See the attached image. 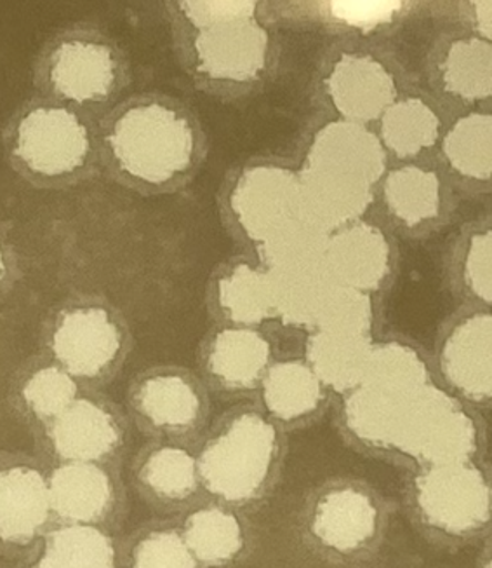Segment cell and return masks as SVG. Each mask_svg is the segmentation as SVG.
<instances>
[{
    "mask_svg": "<svg viewBox=\"0 0 492 568\" xmlns=\"http://www.w3.org/2000/svg\"><path fill=\"white\" fill-rule=\"evenodd\" d=\"M372 201L368 183L324 168H299V215L326 234L359 222Z\"/></svg>",
    "mask_w": 492,
    "mask_h": 568,
    "instance_id": "obj_16",
    "label": "cell"
},
{
    "mask_svg": "<svg viewBox=\"0 0 492 568\" xmlns=\"http://www.w3.org/2000/svg\"><path fill=\"white\" fill-rule=\"evenodd\" d=\"M475 14L482 36L492 41V2H476Z\"/></svg>",
    "mask_w": 492,
    "mask_h": 568,
    "instance_id": "obj_38",
    "label": "cell"
},
{
    "mask_svg": "<svg viewBox=\"0 0 492 568\" xmlns=\"http://www.w3.org/2000/svg\"><path fill=\"white\" fill-rule=\"evenodd\" d=\"M332 17L356 27H376L396 14L400 2H332Z\"/></svg>",
    "mask_w": 492,
    "mask_h": 568,
    "instance_id": "obj_37",
    "label": "cell"
},
{
    "mask_svg": "<svg viewBox=\"0 0 492 568\" xmlns=\"http://www.w3.org/2000/svg\"><path fill=\"white\" fill-rule=\"evenodd\" d=\"M449 163L463 175L485 180L492 175V115L473 114L458 121L445 136Z\"/></svg>",
    "mask_w": 492,
    "mask_h": 568,
    "instance_id": "obj_33",
    "label": "cell"
},
{
    "mask_svg": "<svg viewBox=\"0 0 492 568\" xmlns=\"http://www.w3.org/2000/svg\"><path fill=\"white\" fill-rule=\"evenodd\" d=\"M54 516L49 473L30 457L6 455L0 469V536L29 545Z\"/></svg>",
    "mask_w": 492,
    "mask_h": 568,
    "instance_id": "obj_14",
    "label": "cell"
},
{
    "mask_svg": "<svg viewBox=\"0 0 492 568\" xmlns=\"http://www.w3.org/2000/svg\"><path fill=\"white\" fill-rule=\"evenodd\" d=\"M267 2L167 0L174 57L195 90L223 103L267 90L279 69L280 44Z\"/></svg>",
    "mask_w": 492,
    "mask_h": 568,
    "instance_id": "obj_1",
    "label": "cell"
},
{
    "mask_svg": "<svg viewBox=\"0 0 492 568\" xmlns=\"http://www.w3.org/2000/svg\"><path fill=\"white\" fill-rule=\"evenodd\" d=\"M284 435L256 402L237 403L223 412L195 448L207 496L228 508L265 499L283 471Z\"/></svg>",
    "mask_w": 492,
    "mask_h": 568,
    "instance_id": "obj_5",
    "label": "cell"
},
{
    "mask_svg": "<svg viewBox=\"0 0 492 568\" xmlns=\"http://www.w3.org/2000/svg\"><path fill=\"white\" fill-rule=\"evenodd\" d=\"M188 366L164 363L140 369L125 390V412L148 442L195 448L213 424V398Z\"/></svg>",
    "mask_w": 492,
    "mask_h": 568,
    "instance_id": "obj_8",
    "label": "cell"
},
{
    "mask_svg": "<svg viewBox=\"0 0 492 568\" xmlns=\"http://www.w3.org/2000/svg\"><path fill=\"white\" fill-rule=\"evenodd\" d=\"M277 314L284 326L314 332L315 317L332 283L322 264L270 271Z\"/></svg>",
    "mask_w": 492,
    "mask_h": 568,
    "instance_id": "obj_27",
    "label": "cell"
},
{
    "mask_svg": "<svg viewBox=\"0 0 492 568\" xmlns=\"http://www.w3.org/2000/svg\"><path fill=\"white\" fill-rule=\"evenodd\" d=\"M372 344L362 333L311 332L305 345V362L327 389L351 393L362 386Z\"/></svg>",
    "mask_w": 492,
    "mask_h": 568,
    "instance_id": "obj_24",
    "label": "cell"
},
{
    "mask_svg": "<svg viewBox=\"0 0 492 568\" xmlns=\"http://www.w3.org/2000/svg\"><path fill=\"white\" fill-rule=\"evenodd\" d=\"M219 224L244 252L255 253L299 215V170L275 155L232 164L216 194Z\"/></svg>",
    "mask_w": 492,
    "mask_h": 568,
    "instance_id": "obj_7",
    "label": "cell"
},
{
    "mask_svg": "<svg viewBox=\"0 0 492 568\" xmlns=\"http://www.w3.org/2000/svg\"><path fill=\"white\" fill-rule=\"evenodd\" d=\"M372 326V304L369 293L331 284L315 317L314 332L362 333Z\"/></svg>",
    "mask_w": 492,
    "mask_h": 568,
    "instance_id": "obj_34",
    "label": "cell"
},
{
    "mask_svg": "<svg viewBox=\"0 0 492 568\" xmlns=\"http://www.w3.org/2000/svg\"><path fill=\"white\" fill-rule=\"evenodd\" d=\"M324 268L332 283L371 293L390 271V244L381 229L359 220L332 232L324 255Z\"/></svg>",
    "mask_w": 492,
    "mask_h": 568,
    "instance_id": "obj_17",
    "label": "cell"
},
{
    "mask_svg": "<svg viewBox=\"0 0 492 568\" xmlns=\"http://www.w3.org/2000/svg\"><path fill=\"white\" fill-rule=\"evenodd\" d=\"M131 568H201V565L182 532L158 528L137 540L131 552Z\"/></svg>",
    "mask_w": 492,
    "mask_h": 568,
    "instance_id": "obj_35",
    "label": "cell"
},
{
    "mask_svg": "<svg viewBox=\"0 0 492 568\" xmlns=\"http://www.w3.org/2000/svg\"><path fill=\"white\" fill-rule=\"evenodd\" d=\"M133 481L150 504L183 508L204 491L192 448L148 442L133 459Z\"/></svg>",
    "mask_w": 492,
    "mask_h": 568,
    "instance_id": "obj_18",
    "label": "cell"
},
{
    "mask_svg": "<svg viewBox=\"0 0 492 568\" xmlns=\"http://www.w3.org/2000/svg\"><path fill=\"white\" fill-rule=\"evenodd\" d=\"M331 234L298 219L263 243L255 255L270 271L322 264Z\"/></svg>",
    "mask_w": 492,
    "mask_h": 568,
    "instance_id": "obj_31",
    "label": "cell"
},
{
    "mask_svg": "<svg viewBox=\"0 0 492 568\" xmlns=\"http://www.w3.org/2000/svg\"><path fill=\"white\" fill-rule=\"evenodd\" d=\"M206 311L213 325L265 328L279 321L270 268L249 252L219 262L207 277Z\"/></svg>",
    "mask_w": 492,
    "mask_h": 568,
    "instance_id": "obj_11",
    "label": "cell"
},
{
    "mask_svg": "<svg viewBox=\"0 0 492 568\" xmlns=\"http://www.w3.org/2000/svg\"><path fill=\"white\" fill-rule=\"evenodd\" d=\"M101 173L142 197L180 194L201 175L209 136L194 106L166 91L122 98L98 121Z\"/></svg>",
    "mask_w": 492,
    "mask_h": 568,
    "instance_id": "obj_2",
    "label": "cell"
},
{
    "mask_svg": "<svg viewBox=\"0 0 492 568\" xmlns=\"http://www.w3.org/2000/svg\"><path fill=\"white\" fill-rule=\"evenodd\" d=\"M182 534L202 568L234 564L246 546L243 521L223 504H211L192 511Z\"/></svg>",
    "mask_w": 492,
    "mask_h": 568,
    "instance_id": "obj_25",
    "label": "cell"
},
{
    "mask_svg": "<svg viewBox=\"0 0 492 568\" xmlns=\"http://www.w3.org/2000/svg\"><path fill=\"white\" fill-rule=\"evenodd\" d=\"M305 164L336 171L375 187L387 168V151L380 136L359 122H327L315 133Z\"/></svg>",
    "mask_w": 492,
    "mask_h": 568,
    "instance_id": "obj_19",
    "label": "cell"
},
{
    "mask_svg": "<svg viewBox=\"0 0 492 568\" xmlns=\"http://www.w3.org/2000/svg\"><path fill=\"white\" fill-rule=\"evenodd\" d=\"M131 418L103 390H82L53 423L39 430L45 459L54 464L121 466L131 442Z\"/></svg>",
    "mask_w": 492,
    "mask_h": 568,
    "instance_id": "obj_9",
    "label": "cell"
},
{
    "mask_svg": "<svg viewBox=\"0 0 492 568\" xmlns=\"http://www.w3.org/2000/svg\"><path fill=\"white\" fill-rule=\"evenodd\" d=\"M329 103L344 121L368 124L396 103V81L372 54L345 51L322 79Z\"/></svg>",
    "mask_w": 492,
    "mask_h": 568,
    "instance_id": "obj_13",
    "label": "cell"
},
{
    "mask_svg": "<svg viewBox=\"0 0 492 568\" xmlns=\"http://www.w3.org/2000/svg\"><path fill=\"white\" fill-rule=\"evenodd\" d=\"M439 119L421 100L393 103L381 118V142L399 158H411L435 143Z\"/></svg>",
    "mask_w": 492,
    "mask_h": 568,
    "instance_id": "obj_29",
    "label": "cell"
},
{
    "mask_svg": "<svg viewBox=\"0 0 492 568\" xmlns=\"http://www.w3.org/2000/svg\"><path fill=\"white\" fill-rule=\"evenodd\" d=\"M442 369L470 398H492V316L470 317L452 332L442 351Z\"/></svg>",
    "mask_w": 492,
    "mask_h": 568,
    "instance_id": "obj_23",
    "label": "cell"
},
{
    "mask_svg": "<svg viewBox=\"0 0 492 568\" xmlns=\"http://www.w3.org/2000/svg\"><path fill=\"white\" fill-rule=\"evenodd\" d=\"M385 201L406 225H418L439 212V180L416 166L392 171L385 180Z\"/></svg>",
    "mask_w": 492,
    "mask_h": 568,
    "instance_id": "obj_28",
    "label": "cell"
},
{
    "mask_svg": "<svg viewBox=\"0 0 492 568\" xmlns=\"http://www.w3.org/2000/svg\"><path fill=\"white\" fill-rule=\"evenodd\" d=\"M0 142L9 170L39 191H69L101 173L96 119L41 94L12 110Z\"/></svg>",
    "mask_w": 492,
    "mask_h": 568,
    "instance_id": "obj_3",
    "label": "cell"
},
{
    "mask_svg": "<svg viewBox=\"0 0 492 568\" xmlns=\"http://www.w3.org/2000/svg\"><path fill=\"white\" fill-rule=\"evenodd\" d=\"M39 345L82 389L103 390L122 374L134 351V335L110 298L79 292L49 311Z\"/></svg>",
    "mask_w": 492,
    "mask_h": 568,
    "instance_id": "obj_6",
    "label": "cell"
},
{
    "mask_svg": "<svg viewBox=\"0 0 492 568\" xmlns=\"http://www.w3.org/2000/svg\"><path fill=\"white\" fill-rule=\"evenodd\" d=\"M32 568H117V551L100 527L63 525L45 536Z\"/></svg>",
    "mask_w": 492,
    "mask_h": 568,
    "instance_id": "obj_26",
    "label": "cell"
},
{
    "mask_svg": "<svg viewBox=\"0 0 492 568\" xmlns=\"http://www.w3.org/2000/svg\"><path fill=\"white\" fill-rule=\"evenodd\" d=\"M378 525V509L366 491L353 487L332 488L315 506L311 532L320 545L351 552L368 545Z\"/></svg>",
    "mask_w": 492,
    "mask_h": 568,
    "instance_id": "obj_22",
    "label": "cell"
},
{
    "mask_svg": "<svg viewBox=\"0 0 492 568\" xmlns=\"http://www.w3.org/2000/svg\"><path fill=\"white\" fill-rule=\"evenodd\" d=\"M467 281L475 295L492 304V231L473 237L467 256Z\"/></svg>",
    "mask_w": 492,
    "mask_h": 568,
    "instance_id": "obj_36",
    "label": "cell"
},
{
    "mask_svg": "<svg viewBox=\"0 0 492 568\" xmlns=\"http://www.w3.org/2000/svg\"><path fill=\"white\" fill-rule=\"evenodd\" d=\"M445 88L464 100L492 97V44L481 39L452 45L444 65Z\"/></svg>",
    "mask_w": 492,
    "mask_h": 568,
    "instance_id": "obj_32",
    "label": "cell"
},
{
    "mask_svg": "<svg viewBox=\"0 0 492 568\" xmlns=\"http://www.w3.org/2000/svg\"><path fill=\"white\" fill-rule=\"evenodd\" d=\"M427 366L406 345H375L362 386L390 394H411L427 386Z\"/></svg>",
    "mask_w": 492,
    "mask_h": 568,
    "instance_id": "obj_30",
    "label": "cell"
},
{
    "mask_svg": "<svg viewBox=\"0 0 492 568\" xmlns=\"http://www.w3.org/2000/svg\"><path fill=\"white\" fill-rule=\"evenodd\" d=\"M82 390L63 366L39 351L14 369L9 381L8 402L21 418L41 429L60 417Z\"/></svg>",
    "mask_w": 492,
    "mask_h": 568,
    "instance_id": "obj_20",
    "label": "cell"
},
{
    "mask_svg": "<svg viewBox=\"0 0 492 568\" xmlns=\"http://www.w3.org/2000/svg\"><path fill=\"white\" fill-rule=\"evenodd\" d=\"M54 516L65 525H98L121 499L119 467L90 463L54 464L49 469Z\"/></svg>",
    "mask_w": 492,
    "mask_h": 568,
    "instance_id": "obj_15",
    "label": "cell"
},
{
    "mask_svg": "<svg viewBox=\"0 0 492 568\" xmlns=\"http://www.w3.org/2000/svg\"><path fill=\"white\" fill-rule=\"evenodd\" d=\"M274 362V344L263 328L213 325L198 342V375L211 394L234 405L256 402Z\"/></svg>",
    "mask_w": 492,
    "mask_h": 568,
    "instance_id": "obj_10",
    "label": "cell"
},
{
    "mask_svg": "<svg viewBox=\"0 0 492 568\" xmlns=\"http://www.w3.org/2000/svg\"><path fill=\"white\" fill-rule=\"evenodd\" d=\"M488 568H492V558H491V561H489V567Z\"/></svg>",
    "mask_w": 492,
    "mask_h": 568,
    "instance_id": "obj_39",
    "label": "cell"
},
{
    "mask_svg": "<svg viewBox=\"0 0 492 568\" xmlns=\"http://www.w3.org/2000/svg\"><path fill=\"white\" fill-rule=\"evenodd\" d=\"M37 94L75 106L100 121L133 82L127 49L105 27L72 21L49 33L32 63Z\"/></svg>",
    "mask_w": 492,
    "mask_h": 568,
    "instance_id": "obj_4",
    "label": "cell"
},
{
    "mask_svg": "<svg viewBox=\"0 0 492 568\" xmlns=\"http://www.w3.org/2000/svg\"><path fill=\"white\" fill-rule=\"evenodd\" d=\"M416 487L427 520L445 532H469L488 521L491 490L475 467L464 463L432 466L418 478Z\"/></svg>",
    "mask_w": 492,
    "mask_h": 568,
    "instance_id": "obj_12",
    "label": "cell"
},
{
    "mask_svg": "<svg viewBox=\"0 0 492 568\" xmlns=\"http://www.w3.org/2000/svg\"><path fill=\"white\" fill-rule=\"evenodd\" d=\"M326 390L305 359H275L263 378L256 403L286 433L320 410Z\"/></svg>",
    "mask_w": 492,
    "mask_h": 568,
    "instance_id": "obj_21",
    "label": "cell"
}]
</instances>
